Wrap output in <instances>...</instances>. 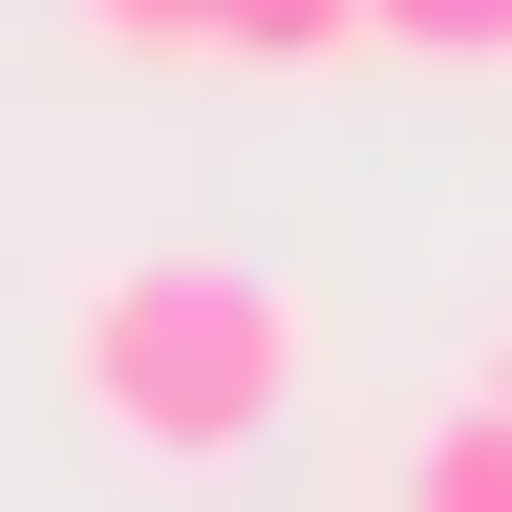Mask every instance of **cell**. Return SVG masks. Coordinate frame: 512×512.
<instances>
[{
    "label": "cell",
    "instance_id": "6da1fadb",
    "mask_svg": "<svg viewBox=\"0 0 512 512\" xmlns=\"http://www.w3.org/2000/svg\"><path fill=\"white\" fill-rule=\"evenodd\" d=\"M299 384H320V299L256 278V256L150 235V256H107V278L64 299V406H86L128 470H235Z\"/></svg>",
    "mask_w": 512,
    "mask_h": 512
},
{
    "label": "cell",
    "instance_id": "7a4b0ae2",
    "mask_svg": "<svg viewBox=\"0 0 512 512\" xmlns=\"http://www.w3.org/2000/svg\"><path fill=\"white\" fill-rule=\"evenodd\" d=\"M363 0H214V64H342Z\"/></svg>",
    "mask_w": 512,
    "mask_h": 512
},
{
    "label": "cell",
    "instance_id": "3957f363",
    "mask_svg": "<svg viewBox=\"0 0 512 512\" xmlns=\"http://www.w3.org/2000/svg\"><path fill=\"white\" fill-rule=\"evenodd\" d=\"M406 512H512V427H491V406H448V427H427V470H406Z\"/></svg>",
    "mask_w": 512,
    "mask_h": 512
},
{
    "label": "cell",
    "instance_id": "277c9868",
    "mask_svg": "<svg viewBox=\"0 0 512 512\" xmlns=\"http://www.w3.org/2000/svg\"><path fill=\"white\" fill-rule=\"evenodd\" d=\"M363 43H406V64H512V0H363Z\"/></svg>",
    "mask_w": 512,
    "mask_h": 512
},
{
    "label": "cell",
    "instance_id": "5b68a950",
    "mask_svg": "<svg viewBox=\"0 0 512 512\" xmlns=\"http://www.w3.org/2000/svg\"><path fill=\"white\" fill-rule=\"evenodd\" d=\"M107 64H214V0H64Z\"/></svg>",
    "mask_w": 512,
    "mask_h": 512
},
{
    "label": "cell",
    "instance_id": "8992f818",
    "mask_svg": "<svg viewBox=\"0 0 512 512\" xmlns=\"http://www.w3.org/2000/svg\"><path fill=\"white\" fill-rule=\"evenodd\" d=\"M470 406H491V427H512V342H491V384H470Z\"/></svg>",
    "mask_w": 512,
    "mask_h": 512
}]
</instances>
